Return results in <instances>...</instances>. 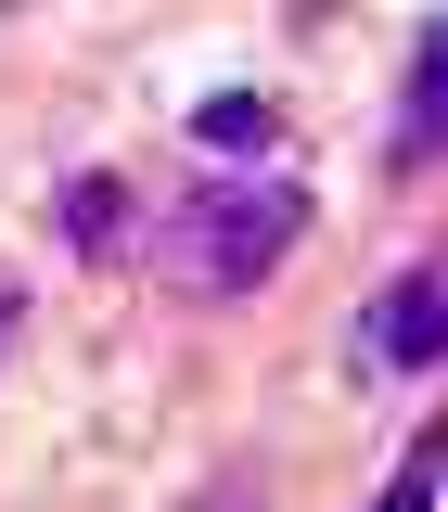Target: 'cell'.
<instances>
[{
  "label": "cell",
  "instance_id": "1",
  "mask_svg": "<svg viewBox=\"0 0 448 512\" xmlns=\"http://www.w3.org/2000/svg\"><path fill=\"white\" fill-rule=\"evenodd\" d=\"M295 244H308V180H282V167H218V180H192L180 205H154L141 269H154L167 295H192V308H231V295H256Z\"/></svg>",
  "mask_w": 448,
  "mask_h": 512
},
{
  "label": "cell",
  "instance_id": "2",
  "mask_svg": "<svg viewBox=\"0 0 448 512\" xmlns=\"http://www.w3.org/2000/svg\"><path fill=\"white\" fill-rule=\"evenodd\" d=\"M346 359H359V372H436V359H448V244L410 256L397 282H372V295H359Z\"/></svg>",
  "mask_w": 448,
  "mask_h": 512
},
{
  "label": "cell",
  "instance_id": "3",
  "mask_svg": "<svg viewBox=\"0 0 448 512\" xmlns=\"http://www.w3.org/2000/svg\"><path fill=\"white\" fill-rule=\"evenodd\" d=\"M448 167V26L410 39V77H397V116H384V180H436Z\"/></svg>",
  "mask_w": 448,
  "mask_h": 512
},
{
  "label": "cell",
  "instance_id": "4",
  "mask_svg": "<svg viewBox=\"0 0 448 512\" xmlns=\"http://www.w3.org/2000/svg\"><path fill=\"white\" fill-rule=\"evenodd\" d=\"M192 141H205V154H269V141H282V103H269V90H205V103H192Z\"/></svg>",
  "mask_w": 448,
  "mask_h": 512
},
{
  "label": "cell",
  "instance_id": "5",
  "mask_svg": "<svg viewBox=\"0 0 448 512\" xmlns=\"http://www.w3.org/2000/svg\"><path fill=\"white\" fill-rule=\"evenodd\" d=\"M64 244H77V256H116L128 244V180H103V167L64 180Z\"/></svg>",
  "mask_w": 448,
  "mask_h": 512
},
{
  "label": "cell",
  "instance_id": "6",
  "mask_svg": "<svg viewBox=\"0 0 448 512\" xmlns=\"http://www.w3.org/2000/svg\"><path fill=\"white\" fill-rule=\"evenodd\" d=\"M436 487H448V410H436L410 448H397V474H384V500H372V512H436Z\"/></svg>",
  "mask_w": 448,
  "mask_h": 512
},
{
  "label": "cell",
  "instance_id": "7",
  "mask_svg": "<svg viewBox=\"0 0 448 512\" xmlns=\"http://www.w3.org/2000/svg\"><path fill=\"white\" fill-rule=\"evenodd\" d=\"M192 512H256V474H244V461H231V474H205V500H192Z\"/></svg>",
  "mask_w": 448,
  "mask_h": 512
},
{
  "label": "cell",
  "instance_id": "8",
  "mask_svg": "<svg viewBox=\"0 0 448 512\" xmlns=\"http://www.w3.org/2000/svg\"><path fill=\"white\" fill-rule=\"evenodd\" d=\"M0 346H13V295H0Z\"/></svg>",
  "mask_w": 448,
  "mask_h": 512
}]
</instances>
